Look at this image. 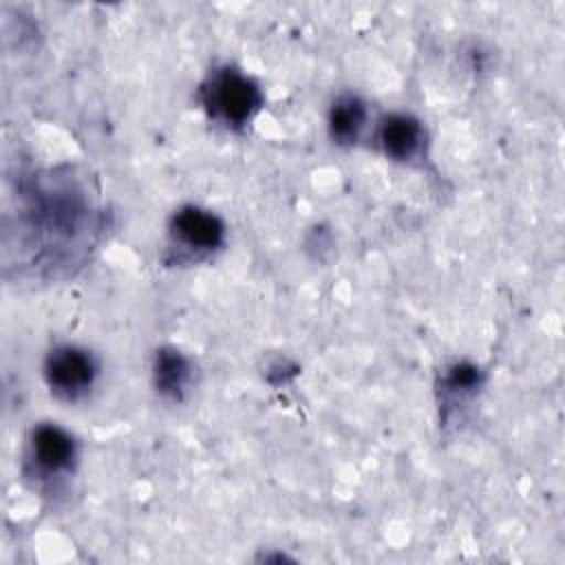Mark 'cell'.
Returning a JSON list of instances; mask_svg holds the SVG:
<instances>
[{
    "mask_svg": "<svg viewBox=\"0 0 565 565\" xmlns=\"http://www.w3.org/2000/svg\"><path fill=\"white\" fill-rule=\"evenodd\" d=\"M205 106L214 119L227 126H243L258 110L260 90L241 71L223 68L205 86Z\"/></svg>",
    "mask_w": 565,
    "mask_h": 565,
    "instance_id": "1",
    "label": "cell"
},
{
    "mask_svg": "<svg viewBox=\"0 0 565 565\" xmlns=\"http://www.w3.org/2000/svg\"><path fill=\"white\" fill-rule=\"evenodd\" d=\"M44 375L57 397L79 399L95 384L97 364L90 353L77 347H60L46 358Z\"/></svg>",
    "mask_w": 565,
    "mask_h": 565,
    "instance_id": "2",
    "label": "cell"
},
{
    "mask_svg": "<svg viewBox=\"0 0 565 565\" xmlns=\"http://www.w3.org/2000/svg\"><path fill=\"white\" fill-rule=\"evenodd\" d=\"M75 441L64 428L55 424H40L33 428L29 439V461L40 477L66 475L75 463Z\"/></svg>",
    "mask_w": 565,
    "mask_h": 565,
    "instance_id": "3",
    "label": "cell"
},
{
    "mask_svg": "<svg viewBox=\"0 0 565 565\" xmlns=\"http://www.w3.org/2000/svg\"><path fill=\"white\" fill-rule=\"evenodd\" d=\"M170 234L181 249L192 254H207L223 245L225 227L218 216L199 207H183L174 214Z\"/></svg>",
    "mask_w": 565,
    "mask_h": 565,
    "instance_id": "4",
    "label": "cell"
},
{
    "mask_svg": "<svg viewBox=\"0 0 565 565\" xmlns=\"http://www.w3.org/2000/svg\"><path fill=\"white\" fill-rule=\"evenodd\" d=\"M424 130L417 119L408 115H391L380 128V143L393 159L408 161L422 150Z\"/></svg>",
    "mask_w": 565,
    "mask_h": 565,
    "instance_id": "5",
    "label": "cell"
},
{
    "mask_svg": "<svg viewBox=\"0 0 565 565\" xmlns=\"http://www.w3.org/2000/svg\"><path fill=\"white\" fill-rule=\"evenodd\" d=\"M190 362L174 349H163L154 360V384L159 393L179 399L190 384Z\"/></svg>",
    "mask_w": 565,
    "mask_h": 565,
    "instance_id": "6",
    "label": "cell"
},
{
    "mask_svg": "<svg viewBox=\"0 0 565 565\" xmlns=\"http://www.w3.org/2000/svg\"><path fill=\"white\" fill-rule=\"evenodd\" d=\"M364 121H366V108L353 95L340 97L329 110V132L340 143L358 139L360 130L364 128Z\"/></svg>",
    "mask_w": 565,
    "mask_h": 565,
    "instance_id": "7",
    "label": "cell"
}]
</instances>
